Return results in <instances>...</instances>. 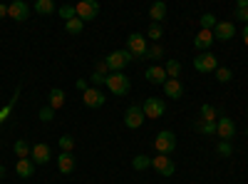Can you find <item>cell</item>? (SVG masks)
<instances>
[{
    "instance_id": "cell-1",
    "label": "cell",
    "mask_w": 248,
    "mask_h": 184,
    "mask_svg": "<svg viewBox=\"0 0 248 184\" xmlns=\"http://www.w3.org/2000/svg\"><path fill=\"white\" fill-rule=\"evenodd\" d=\"M105 85H107L109 92L117 95V97L127 95V92L132 90V83H129V77L124 75V72H112V75H107V83H105Z\"/></svg>"
},
{
    "instance_id": "cell-2",
    "label": "cell",
    "mask_w": 248,
    "mask_h": 184,
    "mask_svg": "<svg viewBox=\"0 0 248 184\" xmlns=\"http://www.w3.org/2000/svg\"><path fill=\"white\" fill-rule=\"evenodd\" d=\"M147 50H149V45H147V40H144L141 33H132L127 37V52L132 55V60H144L147 57Z\"/></svg>"
},
{
    "instance_id": "cell-3",
    "label": "cell",
    "mask_w": 248,
    "mask_h": 184,
    "mask_svg": "<svg viewBox=\"0 0 248 184\" xmlns=\"http://www.w3.org/2000/svg\"><path fill=\"white\" fill-rule=\"evenodd\" d=\"M107 67H109V72H122L124 67H127L129 63H132V55L127 52V50H114V52H109L107 55Z\"/></svg>"
},
{
    "instance_id": "cell-4",
    "label": "cell",
    "mask_w": 248,
    "mask_h": 184,
    "mask_svg": "<svg viewBox=\"0 0 248 184\" xmlns=\"http://www.w3.org/2000/svg\"><path fill=\"white\" fill-rule=\"evenodd\" d=\"M154 147H156V152H159V154H171V152L176 150V134H174V132H169V130L159 132V134H156V139H154Z\"/></svg>"
},
{
    "instance_id": "cell-5",
    "label": "cell",
    "mask_w": 248,
    "mask_h": 184,
    "mask_svg": "<svg viewBox=\"0 0 248 184\" xmlns=\"http://www.w3.org/2000/svg\"><path fill=\"white\" fill-rule=\"evenodd\" d=\"M144 117H149V119H159L164 117V112H167V105H164V100L161 97H149V100H144Z\"/></svg>"
},
{
    "instance_id": "cell-6",
    "label": "cell",
    "mask_w": 248,
    "mask_h": 184,
    "mask_svg": "<svg viewBox=\"0 0 248 184\" xmlns=\"http://www.w3.org/2000/svg\"><path fill=\"white\" fill-rule=\"evenodd\" d=\"M77 10V17L82 20V23H87V20H94L97 13H99V3H94V0H82V3L75 5Z\"/></svg>"
},
{
    "instance_id": "cell-7",
    "label": "cell",
    "mask_w": 248,
    "mask_h": 184,
    "mask_svg": "<svg viewBox=\"0 0 248 184\" xmlns=\"http://www.w3.org/2000/svg\"><path fill=\"white\" fill-rule=\"evenodd\" d=\"M152 167H154L159 174H164V177H171V174L176 172V165H174V159H169V154H156V157L152 159Z\"/></svg>"
},
{
    "instance_id": "cell-8",
    "label": "cell",
    "mask_w": 248,
    "mask_h": 184,
    "mask_svg": "<svg viewBox=\"0 0 248 184\" xmlns=\"http://www.w3.org/2000/svg\"><path fill=\"white\" fill-rule=\"evenodd\" d=\"M124 125H127L129 130H139L144 125V110L139 105L127 107V112H124Z\"/></svg>"
},
{
    "instance_id": "cell-9",
    "label": "cell",
    "mask_w": 248,
    "mask_h": 184,
    "mask_svg": "<svg viewBox=\"0 0 248 184\" xmlns=\"http://www.w3.org/2000/svg\"><path fill=\"white\" fill-rule=\"evenodd\" d=\"M216 134L223 139V142H229L233 134H236V122L231 117H218L216 119Z\"/></svg>"
},
{
    "instance_id": "cell-10",
    "label": "cell",
    "mask_w": 248,
    "mask_h": 184,
    "mask_svg": "<svg viewBox=\"0 0 248 184\" xmlns=\"http://www.w3.org/2000/svg\"><path fill=\"white\" fill-rule=\"evenodd\" d=\"M82 102H85V107H90V110H99V107H105V95L97 87H87L85 95H82Z\"/></svg>"
},
{
    "instance_id": "cell-11",
    "label": "cell",
    "mask_w": 248,
    "mask_h": 184,
    "mask_svg": "<svg viewBox=\"0 0 248 184\" xmlns=\"http://www.w3.org/2000/svg\"><path fill=\"white\" fill-rule=\"evenodd\" d=\"M194 67H196L199 72H211V70L218 67V63H216V57H214L211 52H199L196 60H194Z\"/></svg>"
},
{
    "instance_id": "cell-12",
    "label": "cell",
    "mask_w": 248,
    "mask_h": 184,
    "mask_svg": "<svg viewBox=\"0 0 248 184\" xmlns=\"http://www.w3.org/2000/svg\"><path fill=\"white\" fill-rule=\"evenodd\" d=\"M236 35V25L231 20H218L214 28V40H231Z\"/></svg>"
},
{
    "instance_id": "cell-13",
    "label": "cell",
    "mask_w": 248,
    "mask_h": 184,
    "mask_svg": "<svg viewBox=\"0 0 248 184\" xmlns=\"http://www.w3.org/2000/svg\"><path fill=\"white\" fill-rule=\"evenodd\" d=\"M28 15H30V8H28V3H23V0H15V3L8 5V17L17 20V23L28 20Z\"/></svg>"
},
{
    "instance_id": "cell-14",
    "label": "cell",
    "mask_w": 248,
    "mask_h": 184,
    "mask_svg": "<svg viewBox=\"0 0 248 184\" xmlns=\"http://www.w3.org/2000/svg\"><path fill=\"white\" fill-rule=\"evenodd\" d=\"M30 159L35 162V165H47L50 162V147L45 145V142H40V145H32V154Z\"/></svg>"
},
{
    "instance_id": "cell-15",
    "label": "cell",
    "mask_w": 248,
    "mask_h": 184,
    "mask_svg": "<svg viewBox=\"0 0 248 184\" xmlns=\"http://www.w3.org/2000/svg\"><path fill=\"white\" fill-rule=\"evenodd\" d=\"M194 45H196V50H201V52H209V48L214 45V30H201V33L196 35V40H194Z\"/></svg>"
},
{
    "instance_id": "cell-16",
    "label": "cell",
    "mask_w": 248,
    "mask_h": 184,
    "mask_svg": "<svg viewBox=\"0 0 248 184\" xmlns=\"http://www.w3.org/2000/svg\"><path fill=\"white\" fill-rule=\"evenodd\" d=\"M147 80L154 83V85H164L169 80V75H167V70H164L161 65H152V67H147Z\"/></svg>"
},
{
    "instance_id": "cell-17",
    "label": "cell",
    "mask_w": 248,
    "mask_h": 184,
    "mask_svg": "<svg viewBox=\"0 0 248 184\" xmlns=\"http://www.w3.org/2000/svg\"><path fill=\"white\" fill-rule=\"evenodd\" d=\"M164 95L171 97V100H181V97H184L181 80H167V83H164Z\"/></svg>"
},
{
    "instance_id": "cell-18",
    "label": "cell",
    "mask_w": 248,
    "mask_h": 184,
    "mask_svg": "<svg viewBox=\"0 0 248 184\" xmlns=\"http://www.w3.org/2000/svg\"><path fill=\"white\" fill-rule=\"evenodd\" d=\"M57 169H60L62 174H72V169H75V157H72V152H60V157H57Z\"/></svg>"
},
{
    "instance_id": "cell-19",
    "label": "cell",
    "mask_w": 248,
    "mask_h": 184,
    "mask_svg": "<svg viewBox=\"0 0 248 184\" xmlns=\"http://www.w3.org/2000/svg\"><path fill=\"white\" fill-rule=\"evenodd\" d=\"M15 172H17V177L30 179V177H32V172H35V162H32V159H17Z\"/></svg>"
},
{
    "instance_id": "cell-20",
    "label": "cell",
    "mask_w": 248,
    "mask_h": 184,
    "mask_svg": "<svg viewBox=\"0 0 248 184\" xmlns=\"http://www.w3.org/2000/svg\"><path fill=\"white\" fill-rule=\"evenodd\" d=\"M149 15H152V23H164V17H167V3H164V0H156V3L149 8Z\"/></svg>"
},
{
    "instance_id": "cell-21",
    "label": "cell",
    "mask_w": 248,
    "mask_h": 184,
    "mask_svg": "<svg viewBox=\"0 0 248 184\" xmlns=\"http://www.w3.org/2000/svg\"><path fill=\"white\" fill-rule=\"evenodd\" d=\"M13 150H15V154H17V159H30V154H32V147L28 145V142H25V139H17Z\"/></svg>"
},
{
    "instance_id": "cell-22",
    "label": "cell",
    "mask_w": 248,
    "mask_h": 184,
    "mask_svg": "<svg viewBox=\"0 0 248 184\" xmlns=\"http://www.w3.org/2000/svg\"><path fill=\"white\" fill-rule=\"evenodd\" d=\"M62 105H65V92H62L60 87H52L50 90V107L52 110H60Z\"/></svg>"
},
{
    "instance_id": "cell-23",
    "label": "cell",
    "mask_w": 248,
    "mask_h": 184,
    "mask_svg": "<svg viewBox=\"0 0 248 184\" xmlns=\"http://www.w3.org/2000/svg\"><path fill=\"white\" fill-rule=\"evenodd\" d=\"M132 167H134L137 172H141V169L152 167V157H147V154H137V157L132 159Z\"/></svg>"
},
{
    "instance_id": "cell-24",
    "label": "cell",
    "mask_w": 248,
    "mask_h": 184,
    "mask_svg": "<svg viewBox=\"0 0 248 184\" xmlns=\"http://www.w3.org/2000/svg\"><path fill=\"white\" fill-rule=\"evenodd\" d=\"M164 70H167L169 80H179V75H181V65H179V60H169V63L164 65Z\"/></svg>"
},
{
    "instance_id": "cell-25",
    "label": "cell",
    "mask_w": 248,
    "mask_h": 184,
    "mask_svg": "<svg viewBox=\"0 0 248 184\" xmlns=\"http://www.w3.org/2000/svg\"><path fill=\"white\" fill-rule=\"evenodd\" d=\"M82 28H85V23H82L79 17H72V20H67V23H65V30H67L70 35H79Z\"/></svg>"
},
{
    "instance_id": "cell-26",
    "label": "cell",
    "mask_w": 248,
    "mask_h": 184,
    "mask_svg": "<svg viewBox=\"0 0 248 184\" xmlns=\"http://www.w3.org/2000/svg\"><path fill=\"white\" fill-rule=\"evenodd\" d=\"M35 10H37L40 15H50V13L55 10V3H52V0H37V3H35Z\"/></svg>"
},
{
    "instance_id": "cell-27",
    "label": "cell",
    "mask_w": 248,
    "mask_h": 184,
    "mask_svg": "<svg viewBox=\"0 0 248 184\" xmlns=\"http://www.w3.org/2000/svg\"><path fill=\"white\" fill-rule=\"evenodd\" d=\"M201 119L203 122H216V107L214 105H201Z\"/></svg>"
},
{
    "instance_id": "cell-28",
    "label": "cell",
    "mask_w": 248,
    "mask_h": 184,
    "mask_svg": "<svg viewBox=\"0 0 248 184\" xmlns=\"http://www.w3.org/2000/svg\"><path fill=\"white\" fill-rule=\"evenodd\" d=\"M216 15H211V13H206V15H201V30H214L216 28Z\"/></svg>"
},
{
    "instance_id": "cell-29",
    "label": "cell",
    "mask_w": 248,
    "mask_h": 184,
    "mask_svg": "<svg viewBox=\"0 0 248 184\" xmlns=\"http://www.w3.org/2000/svg\"><path fill=\"white\" fill-rule=\"evenodd\" d=\"M196 130L203 132V134H216V122H203V119H199V122H196Z\"/></svg>"
},
{
    "instance_id": "cell-30",
    "label": "cell",
    "mask_w": 248,
    "mask_h": 184,
    "mask_svg": "<svg viewBox=\"0 0 248 184\" xmlns=\"http://www.w3.org/2000/svg\"><path fill=\"white\" fill-rule=\"evenodd\" d=\"M161 35H164L161 23H152V25H149V30H147V37H149V40H161Z\"/></svg>"
},
{
    "instance_id": "cell-31",
    "label": "cell",
    "mask_w": 248,
    "mask_h": 184,
    "mask_svg": "<svg viewBox=\"0 0 248 184\" xmlns=\"http://www.w3.org/2000/svg\"><path fill=\"white\" fill-rule=\"evenodd\" d=\"M57 145H60V150H62V152H72V147H75V139H72L70 134H62V137L57 139Z\"/></svg>"
},
{
    "instance_id": "cell-32",
    "label": "cell",
    "mask_w": 248,
    "mask_h": 184,
    "mask_svg": "<svg viewBox=\"0 0 248 184\" xmlns=\"http://www.w3.org/2000/svg\"><path fill=\"white\" fill-rule=\"evenodd\" d=\"M60 17L65 20V23H67V20H72V17H77L75 5H62V8H60Z\"/></svg>"
},
{
    "instance_id": "cell-33",
    "label": "cell",
    "mask_w": 248,
    "mask_h": 184,
    "mask_svg": "<svg viewBox=\"0 0 248 184\" xmlns=\"http://www.w3.org/2000/svg\"><path fill=\"white\" fill-rule=\"evenodd\" d=\"M15 100H17V90H15V95H13V100L8 102V105H5L3 110H0V125H3V122L8 119V115H10V110L15 107Z\"/></svg>"
},
{
    "instance_id": "cell-34",
    "label": "cell",
    "mask_w": 248,
    "mask_h": 184,
    "mask_svg": "<svg viewBox=\"0 0 248 184\" xmlns=\"http://www.w3.org/2000/svg\"><path fill=\"white\" fill-rule=\"evenodd\" d=\"M236 20H248V0H238V8H236Z\"/></svg>"
},
{
    "instance_id": "cell-35",
    "label": "cell",
    "mask_w": 248,
    "mask_h": 184,
    "mask_svg": "<svg viewBox=\"0 0 248 184\" xmlns=\"http://www.w3.org/2000/svg\"><path fill=\"white\" fill-rule=\"evenodd\" d=\"M231 77H233V72L229 67H216V80H218V83H229Z\"/></svg>"
},
{
    "instance_id": "cell-36",
    "label": "cell",
    "mask_w": 248,
    "mask_h": 184,
    "mask_svg": "<svg viewBox=\"0 0 248 184\" xmlns=\"http://www.w3.org/2000/svg\"><path fill=\"white\" fill-rule=\"evenodd\" d=\"M40 119H43V122H52L55 119V110L50 105H45L43 110H40Z\"/></svg>"
},
{
    "instance_id": "cell-37",
    "label": "cell",
    "mask_w": 248,
    "mask_h": 184,
    "mask_svg": "<svg viewBox=\"0 0 248 184\" xmlns=\"http://www.w3.org/2000/svg\"><path fill=\"white\" fill-rule=\"evenodd\" d=\"M218 154L221 157H231V152H233V147H231V142H218Z\"/></svg>"
},
{
    "instance_id": "cell-38",
    "label": "cell",
    "mask_w": 248,
    "mask_h": 184,
    "mask_svg": "<svg viewBox=\"0 0 248 184\" xmlns=\"http://www.w3.org/2000/svg\"><path fill=\"white\" fill-rule=\"evenodd\" d=\"M161 55H164V50H161V45H152V48L147 50V57H149V60H159Z\"/></svg>"
},
{
    "instance_id": "cell-39",
    "label": "cell",
    "mask_w": 248,
    "mask_h": 184,
    "mask_svg": "<svg viewBox=\"0 0 248 184\" xmlns=\"http://www.w3.org/2000/svg\"><path fill=\"white\" fill-rule=\"evenodd\" d=\"M90 80H92V85H94V87H102V85L107 83V75H99V72H92V77H90Z\"/></svg>"
},
{
    "instance_id": "cell-40",
    "label": "cell",
    "mask_w": 248,
    "mask_h": 184,
    "mask_svg": "<svg viewBox=\"0 0 248 184\" xmlns=\"http://www.w3.org/2000/svg\"><path fill=\"white\" fill-rule=\"evenodd\" d=\"M94 72H99V75H109V67H107L105 60H99V63L94 65Z\"/></svg>"
},
{
    "instance_id": "cell-41",
    "label": "cell",
    "mask_w": 248,
    "mask_h": 184,
    "mask_svg": "<svg viewBox=\"0 0 248 184\" xmlns=\"http://www.w3.org/2000/svg\"><path fill=\"white\" fill-rule=\"evenodd\" d=\"M77 90H82V92L87 90V83H85V80H77Z\"/></svg>"
},
{
    "instance_id": "cell-42",
    "label": "cell",
    "mask_w": 248,
    "mask_h": 184,
    "mask_svg": "<svg viewBox=\"0 0 248 184\" xmlns=\"http://www.w3.org/2000/svg\"><path fill=\"white\" fill-rule=\"evenodd\" d=\"M243 43L248 45V23H246V28H243Z\"/></svg>"
},
{
    "instance_id": "cell-43",
    "label": "cell",
    "mask_w": 248,
    "mask_h": 184,
    "mask_svg": "<svg viewBox=\"0 0 248 184\" xmlns=\"http://www.w3.org/2000/svg\"><path fill=\"white\" fill-rule=\"evenodd\" d=\"M8 15V5H0V17H5Z\"/></svg>"
},
{
    "instance_id": "cell-44",
    "label": "cell",
    "mask_w": 248,
    "mask_h": 184,
    "mask_svg": "<svg viewBox=\"0 0 248 184\" xmlns=\"http://www.w3.org/2000/svg\"><path fill=\"white\" fill-rule=\"evenodd\" d=\"M5 177V167H0V179H3Z\"/></svg>"
},
{
    "instance_id": "cell-45",
    "label": "cell",
    "mask_w": 248,
    "mask_h": 184,
    "mask_svg": "<svg viewBox=\"0 0 248 184\" xmlns=\"http://www.w3.org/2000/svg\"><path fill=\"white\" fill-rule=\"evenodd\" d=\"M246 137H248V130H246Z\"/></svg>"
}]
</instances>
